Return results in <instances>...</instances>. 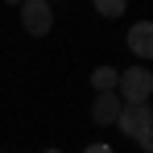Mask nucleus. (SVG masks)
Listing matches in <instances>:
<instances>
[{
    "label": "nucleus",
    "instance_id": "nucleus-5",
    "mask_svg": "<svg viewBox=\"0 0 153 153\" xmlns=\"http://www.w3.org/2000/svg\"><path fill=\"white\" fill-rule=\"evenodd\" d=\"M128 50L137 54V62L153 58V21H132L128 25Z\"/></svg>",
    "mask_w": 153,
    "mask_h": 153
},
{
    "label": "nucleus",
    "instance_id": "nucleus-7",
    "mask_svg": "<svg viewBox=\"0 0 153 153\" xmlns=\"http://www.w3.org/2000/svg\"><path fill=\"white\" fill-rule=\"evenodd\" d=\"M91 4H95V13L108 17V21H116V17H124V13H128V0H91Z\"/></svg>",
    "mask_w": 153,
    "mask_h": 153
},
{
    "label": "nucleus",
    "instance_id": "nucleus-9",
    "mask_svg": "<svg viewBox=\"0 0 153 153\" xmlns=\"http://www.w3.org/2000/svg\"><path fill=\"white\" fill-rule=\"evenodd\" d=\"M83 153H116L108 141H91V145H83Z\"/></svg>",
    "mask_w": 153,
    "mask_h": 153
},
{
    "label": "nucleus",
    "instance_id": "nucleus-10",
    "mask_svg": "<svg viewBox=\"0 0 153 153\" xmlns=\"http://www.w3.org/2000/svg\"><path fill=\"white\" fill-rule=\"evenodd\" d=\"M4 4H17V8H21V4H25V0H4Z\"/></svg>",
    "mask_w": 153,
    "mask_h": 153
},
{
    "label": "nucleus",
    "instance_id": "nucleus-8",
    "mask_svg": "<svg viewBox=\"0 0 153 153\" xmlns=\"http://www.w3.org/2000/svg\"><path fill=\"white\" fill-rule=\"evenodd\" d=\"M132 145H137L141 153H153V128H149V132H141V137H137Z\"/></svg>",
    "mask_w": 153,
    "mask_h": 153
},
{
    "label": "nucleus",
    "instance_id": "nucleus-12",
    "mask_svg": "<svg viewBox=\"0 0 153 153\" xmlns=\"http://www.w3.org/2000/svg\"><path fill=\"white\" fill-rule=\"evenodd\" d=\"M50 4H58V0H50Z\"/></svg>",
    "mask_w": 153,
    "mask_h": 153
},
{
    "label": "nucleus",
    "instance_id": "nucleus-2",
    "mask_svg": "<svg viewBox=\"0 0 153 153\" xmlns=\"http://www.w3.org/2000/svg\"><path fill=\"white\" fill-rule=\"evenodd\" d=\"M21 29L29 37H46L54 29V4L50 0H25L21 4Z\"/></svg>",
    "mask_w": 153,
    "mask_h": 153
},
{
    "label": "nucleus",
    "instance_id": "nucleus-1",
    "mask_svg": "<svg viewBox=\"0 0 153 153\" xmlns=\"http://www.w3.org/2000/svg\"><path fill=\"white\" fill-rule=\"evenodd\" d=\"M116 95H120V103H149V100H153V71L145 66V62L120 71Z\"/></svg>",
    "mask_w": 153,
    "mask_h": 153
},
{
    "label": "nucleus",
    "instance_id": "nucleus-11",
    "mask_svg": "<svg viewBox=\"0 0 153 153\" xmlns=\"http://www.w3.org/2000/svg\"><path fill=\"white\" fill-rule=\"evenodd\" d=\"M42 153H62V149H42Z\"/></svg>",
    "mask_w": 153,
    "mask_h": 153
},
{
    "label": "nucleus",
    "instance_id": "nucleus-6",
    "mask_svg": "<svg viewBox=\"0 0 153 153\" xmlns=\"http://www.w3.org/2000/svg\"><path fill=\"white\" fill-rule=\"evenodd\" d=\"M116 83H120V71L108 66V62L91 71V87H95V91H116Z\"/></svg>",
    "mask_w": 153,
    "mask_h": 153
},
{
    "label": "nucleus",
    "instance_id": "nucleus-4",
    "mask_svg": "<svg viewBox=\"0 0 153 153\" xmlns=\"http://www.w3.org/2000/svg\"><path fill=\"white\" fill-rule=\"evenodd\" d=\"M120 95L116 91H95V100H91V124H100V128H108V124H116V116H120Z\"/></svg>",
    "mask_w": 153,
    "mask_h": 153
},
{
    "label": "nucleus",
    "instance_id": "nucleus-3",
    "mask_svg": "<svg viewBox=\"0 0 153 153\" xmlns=\"http://www.w3.org/2000/svg\"><path fill=\"white\" fill-rule=\"evenodd\" d=\"M116 128L124 132L128 141H137L141 132H149V128H153V108H149V103H124L120 116H116Z\"/></svg>",
    "mask_w": 153,
    "mask_h": 153
}]
</instances>
